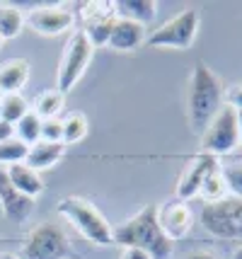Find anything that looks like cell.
Listing matches in <instances>:
<instances>
[{
	"instance_id": "6da1fadb",
	"label": "cell",
	"mask_w": 242,
	"mask_h": 259,
	"mask_svg": "<svg viewBox=\"0 0 242 259\" xmlns=\"http://www.w3.org/2000/svg\"><path fill=\"white\" fill-rule=\"evenodd\" d=\"M114 242L124 247L143 249L150 259H170L172 257L174 242L162 233L158 223V206L148 203L136 215H131L121 226L114 228Z\"/></svg>"
},
{
	"instance_id": "7a4b0ae2",
	"label": "cell",
	"mask_w": 242,
	"mask_h": 259,
	"mask_svg": "<svg viewBox=\"0 0 242 259\" xmlns=\"http://www.w3.org/2000/svg\"><path fill=\"white\" fill-rule=\"evenodd\" d=\"M223 102H225V88L220 78L206 63H196L186 88V114L191 131L204 134L211 119L223 109Z\"/></svg>"
},
{
	"instance_id": "3957f363",
	"label": "cell",
	"mask_w": 242,
	"mask_h": 259,
	"mask_svg": "<svg viewBox=\"0 0 242 259\" xmlns=\"http://www.w3.org/2000/svg\"><path fill=\"white\" fill-rule=\"evenodd\" d=\"M58 213L68 218L70 226L75 228L85 240H90L97 247H109L114 245V228L109 221L100 213V208L92 206L82 196H66L58 203Z\"/></svg>"
},
{
	"instance_id": "277c9868",
	"label": "cell",
	"mask_w": 242,
	"mask_h": 259,
	"mask_svg": "<svg viewBox=\"0 0 242 259\" xmlns=\"http://www.w3.org/2000/svg\"><path fill=\"white\" fill-rule=\"evenodd\" d=\"M199 221L208 235L218 240H242V199L225 196L216 203H206Z\"/></svg>"
},
{
	"instance_id": "5b68a950",
	"label": "cell",
	"mask_w": 242,
	"mask_h": 259,
	"mask_svg": "<svg viewBox=\"0 0 242 259\" xmlns=\"http://www.w3.org/2000/svg\"><path fill=\"white\" fill-rule=\"evenodd\" d=\"M237 146H240V114L232 107L223 104V109L211 119V124L201 134V153L218 158L232 153Z\"/></svg>"
},
{
	"instance_id": "8992f818",
	"label": "cell",
	"mask_w": 242,
	"mask_h": 259,
	"mask_svg": "<svg viewBox=\"0 0 242 259\" xmlns=\"http://www.w3.org/2000/svg\"><path fill=\"white\" fill-rule=\"evenodd\" d=\"M199 24H201L199 12L194 8H186L160 24L158 29H153L146 36V44L153 49H191L199 34Z\"/></svg>"
},
{
	"instance_id": "52a82bcc",
	"label": "cell",
	"mask_w": 242,
	"mask_h": 259,
	"mask_svg": "<svg viewBox=\"0 0 242 259\" xmlns=\"http://www.w3.org/2000/svg\"><path fill=\"white\" fill-rule=\"evenodd\" d=\"M70 242L58 223H39L22 247V259H66Z\"/></svg>"
},
{
	"instance_id": "ba28073f",
	"label": "cell",
	"mask_w": 242,
	"mask_h": 259,
	"mask_svg": "<svg viewBox=\"0 0 242 259\" xmlns=\"http://www.w3.org/2000/svg\"><path fill=\"white\" fill-rule=\"evenodd\" d=\"M92 51H94L92 44L87 41V36L82 32H75L68 39L63 58H61V66H58V90L63 95L78 85V80L82 78L85 68H87L90 58H92Z\"/></svg>"
},
{
	"instance_id": "9c48e42d",
	"label": "cell",
	"mask_w": 242,
	"mask_h": 259,
	"mask_svg": "<svg viewBox=\"0 0 242 259\" xmlns=\"http://www.w3.org/2000/svg\"><path fill=\"white\" fill-rule=\"evenodd\" d=\"M158 223H160L162 233L170 237V240H179L184 237L191 226H194V213L189 208L186 201H179V199H172V201L158 206Z\"/></svg>"
},
{
	"instance_id": "30bf717a",
	"label": "cell",
	"mask_w": 242,
	"mask_h": 259,
	"mask_svg": "<svg viewBox=\"0 0 242 259\" xmlns=\"http://www.w3.org/2000/svg\"><path fill=\"white\" fill-rule=\"evenodd\" d=\"M216 167H218V160L213 158V155H206V153L196 155V158L189 162V167L182 172L179 182H177V199H179V201H189V199L199 196L206 177Z\"/></svg>"
},
{
	"instance_id": "8fae6325",
	"label": "cell",
	"mask_w": 242,
	"mask_h": 259,
	"mask_svg": "<svg viewBox=\"0 0 242 259\" xmlns=\"http://www.w3.org/2000/svg\"><path fill=\"white\" fill-rule=\"evenodd\" d=\"M24 22L29 24L34 32L46 34V36H56V34H63L66 29L73 27L75 22V15L68 10V8H34L24 17Z\"/></svg>"
},
{
	"instance_id": "7c38bea8",
	"label": "cell",
	"mask_w": 242,
	"mask_h": 259,
	"mask_svg": "<svg viewBox=\"0 0 242 259\" xmlns=\"http://www.w3.org/2000/svg\"><path fill=\"white\" fill-rule=\"evenodd\" d=\"M0 206L12 223H22L34 211V199L22 194L20 189H15L5 175V169H0Z\"/></svg>"
},
{
	"instance_id": "4fadbf2b",
	"label": "cell",
	"mask_w": 242,
	"mask_h": 259,
	"mask_svg": "<svg viewBox=\"0 0 242 259\" xmlns=\"http://www.w3.org/2000/svg\"><path fill=\"white\" fill-rule=\"evenodd\" d=\"M146 27L136 22H128V20H116L109 34V41L107 46L114 49V51H133L146 41Z\"/></svg>"
},
{
	"instance_id": "5bb4252c",
	"label": "cell",
	"mask_w": 242,
	"mask_h": 259,
	"mask_svg": "<svg viewBox=\"0 0 242 259\" xmlns=\"http://www.w3.org/2000/svg\"><path fill=\"white\" fill-rule=\"evenodd\" d=\"M66 153V146L63 143H49V141H36L29 146L27 150V158H24V165H29L32 169L41 172V169L54 167L58 160L63 158Z\"/></svg>"
},
{
	"instance_id": "9a60e30c",
	"label": "cell",
	"mask_w": 242,
	"mask_h": 259,
	"mask_svg": "<svg viewBox=\"0 0 242 259\" xmlns=\"http://www.w3.org/2000/svg\"><path fill=\"white\" fill-rule=\"evenodd\" d=\"M5 175H8V180L12 182V187H15V189H20L22 194L32 196V199H36L39 194L44 192L41 175H39L36 169H32L29 165H24V162L10 165V167L5 169Z\"/></svg>"
},
{
	"instance_id": "2e32d148",
	"label": "cell",
	"mask_w": 242,
	"mask_h": 259,
	"mask_svg": "<svg viewBox=\"0 0 242 259\" xmlns=\"http://www.w3.org/2000/svg\"><path fill=\"white\" fill-rule=\"evenodd\" d=\"M116 17H114V8H107V10H94L92 17H87L85 22V29L82 34L87 36V41L94 46H104L109 41V34H112V27H114Z\"/></svg>"
},
{
	"instance_id": "e0dca14e",
	"label": "cell",
	"mask_w": 242,
	"mask_h": 259,
	"mask_svg": "<svg viewBox=\"0 0 242 259\" xmlns=\"http://www.w3.org/2000/svg\"><path fill=\"white\" fill-rule=\"evenodd\" d=\"M114 12L119 15V20H128L136 24H146L155 20L158 15V3L155 0H119L114 3Z\"/></svg>"
},
{
	"instance_id": "ac0fdd59",
	"label": "cell",
	"mask_w": 242,
	"mask_h": 259,
	"mask_svg": "<svg viewBox=\"0 0 242 259\" xmlns=\"http://www.w3.org/2000/svg\"><path fill=\"white\" fill-rule=\"evenodd\" d=\"M29 80V63L22 58H12L0 66V90L3 95H20Z\"/></svg>"
},
{
	"instance_id": "d6986e66",
	"label": "cell",
	"mask_w": 242,
	"mask_h": 259,
	"mask_svg": "<svg viewBox=\"0 0 242 259\" xmlns=\"http://www.w3.org/2000/svg\"><path fill=\"white\" fill-rule=\"evenodd\" d=\"M63 104H66V95L58 90H44L36 95L34 104H32V112L39 116V119H56L58 114H61V109H63Z\"/></svg>"
},
{
	"instance_id": "ffe728a7",
	"label": "cell",
	"mask_w": 242,
	"mask_h": 259,
	"mask_svg": "<svg viewBox=\"0 0 242 259\" xmlns=\"http://www.w3.org/2000/svg\"><path fill=\"white\" fill-rule=\"evenodd\" d=\"M24 15L17 5L10 3H0V39H15L20 36L24 27Z\"/></svg>"
},
{
	"instance_id": "44dd1931",
	"label": "cell",
	"mask_w": 242,
	"mask_h": 259,
	"mask_svg": "<svg viewBox=\"0 0 242 259\" xmlns=\"http://www.w3.org/2000/svg\"><path fill=\"white\" fill-rule=\"evenodd\" d=\"M61 141L63 146H73V143H80L82 138L87 136V119L85 114L73 112L66 119H61Z\"/></svg>"
},
{
	"instance_id": "7402d4cb",
	"label": "cell",
	"mask_w": 242,
	"mask_h": 259,
	"mask_svg": "<svg viewBox=\"0 0 242 259\" xmlns=\"http://www.w3.org/2000/svg\"><path fill=\"white\" fill-rule=\"evenodd\" d=\"M27 112H29V104H27L22 95H3V100H0V121L15 126Z\"/></svg>"
},
{
	"instance_id": "603a6c76",
	"label": "cell",
	"mask_w": 242,
	"mask_h": 259,
	"mask_svg": "<svg viewBox=\"0 0 242 259\" xmlns=\"http://www.w3.org/2000/svg\"><path fill=\"white\" fill-rule=\"evenodd\" d=\"M41 121H44V119H39V116L29 109V112L15 124V138H20V141L27 143V146L41 141Z\"/></svg>"
},
{
	"instance_id": "cb8c5ba5",
	"label": "cell",
	"mask_w": 242,
	"mask_h": 259,
	"mask_svg": "<svg viewBox=\"0 0 242 259\" xmlns=\"http://www.w3.org/2000/svg\"><path fill=\"white\" fill-rule=\"evenodd\" d=\"M199 196H201L206 203H216V201H220V199L228 196V187H225V180H223V175H220V165L206 177Z\"/></svg>"
},
{
	"instance_id": "d4e9b609",
	"label": "cell",
	"mask_w": 242,
	"mask_h": 259,
	"mask_svg": "<svg viewBox=\"0 0 242 259\" xmlns=\"http://www.w3.org/2000/svg\"><path fill=\"white\" fill-rule=\"evenodd\" d=\"M220 175L228 187V196L242 199V160H232V162L220 165Z\"/></svg>"
},
{
	"instance_id": "484cf974",
	"label": "cell",
	"mask_w": 242,
	"mask_h": 259,
	"mask_svg": "<svg viewBox=\"0 0 242 259\" xmlns=\"http://www.w3.org/2000/svg\"><path fill=\"white\" fill-rule=\"evenodd\" d=\"M27 150H29V146L22 143L20 138H10V141L0 143V165H8V167H10V165L24 162Z\"/></svg>"
},
{
	"instance_id": "4316f807",
	"label": "cell",
	"mask_w": 242,
	"mask_h": 259,
	"mask_svg": "<svg viewBox=\"0 0 242 259\" xmlns=\"http://www.w3.org/2000/svg\"><path fill=\"white\" fill-rule=\"evenodd\" d=\"M61 121L58 119H46L41 121V141H49V143H63L61 141Z\"/></svg>"
},
{
	"instance_id": "83f0119b",
	"label": "cell",
	"mask_w": 242,
	"mask_h": 259,
	"mask_svg": "<svg viewBox=\"0 0 242 259\" xmlns=\"http://www.w3.org/2000/svg\"><path fill=\"white\" fill-rule=\"evenodd\" d=\"M225 104L232 107L237 114H242V85H235V88L225 92Z\"/></svg>"
},
{
	"instance_id": "f1b7e54d",
	"label": "cell",
	"mask_w": 242,
	"mask_h": 259,
	"mask_svg": "<svg viewBox=\"0 0 242 259\" xmlns=\"http://www.w3.org/2000/svg\"><path fill=\"white\" fill-rule=\"evenodd\" d=\"M121 259H150V254H146L143 249H136V247H126Z\"/></svg>"
},
{
	"instance_id": "f546056e",
	"label": "cell",
	"mask_w": 242,
	"mask_h": 259,
	"mask_svg": "<svg viewBox=\"0 0 242 259\" xmlns=\"http://www.w3.org/2000/svg\"><path fill=\"white\" fill-rule=\"evenodd\" d=\"M10 138H15V126L0 121V143H5V141H10Z\"/></svg>"
},
{
	"instance_id": "4dcf8cb0",
	"label": "cell",
	"mask_w": 242,
	"mask_h": 259,
	"mask_svg": "<svg viewBox=\"0 0 242 259\" xmlns=\"http://www.w3.org/2000/svg\"><path fill=\"white\" fill-rule=\"evenodd\" d=\"M184 259H218V257H216V254H211V252H201V249H199V252H191V254H186Z\"/></svg>"
},
{
	"instance_id": "1f68e13d",
	"label": "cell",
	"mask_w": 242,
	"mask_h": 259,
	"mask_svg": "<svg viewBox=\"0 0 242 259\" xmlns=\"http://www.w3.org/2000/svg\"><path fill=\"white\" fill-rule=\"evenodd\" d=\"M232 259H242V245H240V247H235V252H232Z\"/></svg>"
},
{
	"instance_id": "d6a6232c",
	"label": "cell",
	"mask_w": 242,
	"mask_h": 259,
	"mask_svg": "<svg viewBox=\"0 0 242 259\" xmlns=\"http://www.w3.org/2000/svg\"><path fill=\"white\" fill-rule=\"evenodd\" d=\"M240 143H242V114H240Z\"/></svg>"
},
{
	"instance_id": "836d02e7",
	"label": "cell",
	"mask_w": 242,
	"mask_h": 259,
	"mask_svg": "<svg viewBox=\"0 0 242 259\" xmlns=\"http://www.w3.org/2000/svg\"><path fill=\"white\" fill-rule=\"evenodd\" d=\"M0 100H3V90H0Z\"/></svg>"
},
{
	"instance_id": "e575fe53",
	"label": "cell",
	"mask_w": 242,
	"mask_h": 259,
	"mask_svg": "<svg viewBox=\"0 0 242 259\" xmlns=\"http://www.w3.org/2000/svg\"><path fill=\"white\" fill-rule=\"evenodd\" d=\"M0 44H3V39H0Z\"/></svg>"
}]
</instances>
